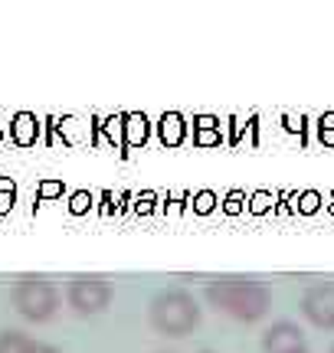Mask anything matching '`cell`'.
Listing matches in <instances>:
<instances>
[{"instance_id":"9c48e42d","label":"cell","mask_w":334,"mask_h":353,"mask_svg":"<svg viewBox=\"0 0 334 353\" xmlns=\"http://www.w3.org/2000/svg\"><path fill=\"white\" fill-rule=\"evenodd\" d=\"M30 353H59V350H56V347H50V343H37Z\"/></svg>"},{"instance_id":"7a4b0ae2","label":"cell","mask_w":334,"mask_h":353,"mask_svg":"<svg viewBox=\"0 0 334 353\" xmlns=\"http://www.w3.org/2000/svg\"><path fill=\"white\" fill-rule=\"evenodd\" d=\"M148 321L164 337H187L200 324V304L190 291L161 288L148 304Z\"/></svg>"},{"instance_id":"3957f363","label":"cell","mask_w":334,"mask_h":353,"mask_svg":"<svg viewBox=\"0 0 334 353\" xmlns=\"http://www.w3.org/2000/svg\"><path fill=\"white\" fill-rule=\"evenodd\" d=\"M13 307L26 317V321H50L59 311V291L50 285L43 275H23L13 285Z\"/></svg>"},{"instance_id":"52a82bcc","label":"cell","mask_w":334,"mask_h":353,"mask_svg":"<svg viewBox=\"0 0 334 353\" xmlns=\"http://www.w3.org/2000/svg\"><path fill=\"white\" fill-rule=\"evenodd\" d=\"M37 341H30L20 330H0V353H30Z\"/></svg>"},{"instance_id":"8fae6325","label":"cell","mask_w":334,"mask_h":353,"mask_svg":"<svg viewBox=\"0 0 334 353\" xmlns=\"http://www.w3.org/2000/svg\"><path fill=\"white\" fill-rule=\"evenodd\" d=\"M204 353H210V350H204Z\"/></svg>"},{"instance_id":"6da1fadb","label":"cell","mask_w":334,"mask_h":353,"mask_svg":"<svg viewBox=\"0 0 334 353\" xmlns=\"http://www.w3.org/2000/svg\"><path fill=\"white\" fill-rule=\"evenodd\" d=\"M206 301L213 311L233 317L239 324H256L262 317L269 314L272 307V294L269 288L256 281V278H243V275H226L217 278L206 285Z\"/></svg>"},{"instance_id":"ba28073f","label":"cell","mask_w":334,"mask_h":353,"mask_svg":"<svg viewBox=\"0 0 334 353\" xmlns=\"http://www.w3.org/2000/svg\"><path fill=\"white\" fill-rule=\"evenodd\" d=\"M30 125H33V121H30L26 114H20V118H17V128H13V131H17V141H20V144H30V141H33Z\"/></svg>"},{"instance_id":"8992f818","label":"cell","mask_w":334,"mask_h":353,"mask_svg":"<svg viewBox=\"0 0 334 353\" xmlns=\"http://www.w3.org/2000/svg\"><path fill=\"white\" fill-rule=\"evenodd\" d=\"M262 350L266 353H308L305 347V334L292 321H275L266 334H262Z\"/></svg>"},{"instance_id":"30bf717a","label":"cell","mask_w":334,"mask_h":353,"mask_svg":"<svg viewBox=\"0 0 334 353\" xmlns=\"http://www.w3.org/2000/svg\"><path fill=\"white\" fill-rule=\"evenodd\" d=\"M328 353H334V343H331V347H328Z\"/></svg>"},{"instance_id":"5b68a950","label":"cell","mask_w":334,"mask_h":353,"mask_svg":"<svg viewBox=\"0 0 334 353\" xmlns=\"http://www.w3.org/2000/svg\"><path fill=\"white\" fill-rule=\"evenodd\" d=\"M302 317L311 327L334 330V285H311L302 294Z\"/></svg>"},{"instance_id":"277c9868","label":"cell","mask_w":334,"mask_h":353,"mask_svg":"<svg viewBox=\"0 0 334 353\" xmlns=\"http://www.w3.org/2000/svg\"><path fill=\"white\" fill-rule=\"evenodd\" d=\"M66 304L76 314H102L105 307L112 304V285L102 275H72L66 285Z\"/></svg>"}]
</instances>
